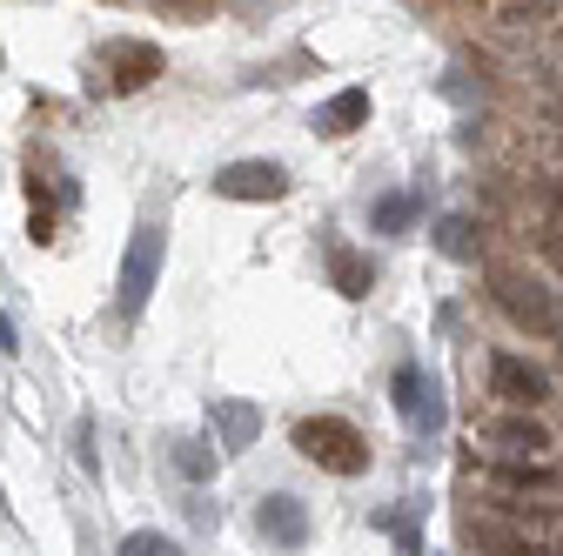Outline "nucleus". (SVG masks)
<instances>
[{
  "instance_id": "1",
  "label": "nucleus",
  "mask_w": 563,
  "mask_h": 556,
  "mask_svg": "<svg viewBox=\"0 0 563 556\" xmlns=\"http://www.w3.org/2000/svg\"><path fill=\"white\" fill-rule=\"evenodd\" d=\"M296 449H302L316 469H329V476H363V469H369L363 430L342 423V415H302V423H296Z\"/></svg>"
},
{
  "instance_id": "2",
  "label": "nucleus",
  "mask_w": 563,
  "mask_h": 556,
  "mask_svg": "<svg viewBox=\"0 0 563 556\" xmlns=\"http://www.w3.org/2000/svg\"><path fill=\"white\" fill-rule=\"evenodd\" d=\"M162 255H168V229H162V222H141V229L128 235V255H121V296H114L128 322L148 309V296H155V282H162Z\"/></svg>"
},
{
  "instance_id": "3",
  "label": "nucleus",
  "mask_w": 563,
  "mask_h": 556,
  "mask_svg": "<svg viewBox=\"0 0 563 556\" xmlns=\"http://www.w3.org/2000/svg\"><path fill=\"white\" fill-rule=\"evenodd\" d=\"M216 194L222 201H282L289 194V168L282 162H229V168H216Z\"/></svg>"
},
{
  "instance_id": "4",
  "label": "nucleus",
  "mask_w": 563,
  "mask_h": 556,
  "mask_svg": "<svg viewBox=\"0 0 563 556\" xmlns=\"http://www.w3.org/2000/svg\"><path fill=\"white\" fill-rule=\"evenodd\" d=\"M255 536L275 543V549H302V543H309V510H302L289 490H275V497L255 503Z\"/></svg>"
},
{
  "instance_id": "5",
  "label": "nucleus",
  "mask_w": 563,
  "mask_h": 556,
  "mask_svg": "<svg viewBox=\"0 0 563 556\" xmlns=\"http://www.w3.org/2000/svg\"><path fill=\"white\" fill-rule=\"evenodd\" d=\"M489 389H497L510 409H537V402L550 396V376L530 369L523 356H489Z\"/></svg>"
},
{
  "instance_id": "6",
  "label": "nucleus",
  "mask_w": 563,
  "mask_h": 556,
  "mask_svg": "<svg viewBox=\"0 0 563 556\" xmlns=\"http://www.w3.org/2000/svg\"><path fill=\"white\" fill-rule=\"evenodd\" d=\"M497 302L510 309V322H517V329H537V335H550V329H556V302H550L537 282H523V275H497Z\"/></svg>"
},
{
  "instance_id": "7",
  "label": "nucleus",
  "mask_w": 563,
  "mask_h": 556,
  "mask_svg": "<svg viewBox=\"0 0 563 556\" xmlns=\"http://www.w3.org/2000/svg\"><path fill=\"white\" fill-rule=\"evenodd\" d=\"M208 423H216L222 449L235 456V449H249V443L262 436V409H255V402H235V396H216V402H208Z\"/></svg>"
},
{
  "instance_id": "8",
  "label": "nucleus",
  "mask_w": 563,
  "mask_h": 556,
  "mask_svg": "<svg viewBox=\"0 0 563 556\" xmlns=\"http://www.w3.org/2000/svg\"><path fill=\"white\" fill-rule=\"evenodd\" d=\"M101 60L114 67V88H121V94L162 75V54H155L148 41H108V47H101Z\"/></svg>"
},
{
  "instance_id": "9",
  "label": "nucleus",
  "mask_w": 563,
  "mask_h": 556,
  "mask_svg": "<svg viewBox=\"0 0 563 556\" xmlns=\"http://www.w3.org/2000/svg\"><path fill=\"white\" fill-rule=\"evenodd\" d=\"M369 121V94L363 88H342V94H329L322 108H316V134H349V127H363Z\"/></svg>"
},
{
  "instance_id": "10",
  "label": "nucleus",
  "mask_w": 563,
  "mask_h": 556,
  "mask_svg": "<svg viewBox=\"0 0 563 556\" xmlns=\"http://www.w3.org/2000/svg\"><path fill=\"white\" fill-rule=\"evenodd\" d=\"M369 222H376V235H402L416 222V194H376L369 201Z\"/></svg>"
},
{
  "instance_id": "11",
  "label": "nucleus",
  "mask_w": 563,
  "mask_h": 556,
  "mask_svg": "<svg viewBox=\"0 0 563 556\" xmlns=\"http://www.w3.org/2000/svg\"><path fill=\"white\" fill-rule=\"evenodd\" d=\"M329 268H335V289H342L349 302H363V296H369V268L349 255L342 242H329Z\"/></svg>"
},
{
  "instance_id": "12",
  "label": "nucleus",
  "mask_w": 563,
  "mask_h": 556,
  "mask_svg": "<svg viewBox=\"0 0 563 556\" xmlns=\"http://www.w3.org/2000/svg\"><path fill=\"white\" fill-rule=\"evenodd\" d=\"M489 436H497L504 449H530V456H537V449H550V436H543V423H530V415H504V423H497V430H489Z\"/></svg>"
},
{
  "instance_id": "13",
  "label": "nucleus",
  "mask_w": 563,
  "mask_h": 556,
  "mask_svg": "<svg viewBox=\"0 0 563 556\" xmlns=\"http://www.w3.org/2000/svg\"><path fill=\"white\" fill-rule=\"evenodd\" d=\"M175 469L188 482H208L216 476V456H208V443H195V436H175Z\"/></svg>"
},
{
  "instance_id": "14",
  "label": "nucleus",
  "mask_w": 563,
  "mask_h": 556,
  "mask_svg": "<svg viewBox=\"0 0 563 556\" xmlns=\"http://www.w3.org/2000/svg\"><path fill=\"white\" fill-rule=\"evenodd\" d=\"M376 523L396 536L402 556H422V530H416V510H376Z\"/></svg>"
},
{
  "instance_id": "15",
  "label": "nucleus",
  "mask_w": 563,
  "mask_h": 556,
  "mask_svg": "<svg viewBox=\"0 0 563 556\" xmlns=\"http://www.w3.org/2000/svg\"><path fill=\"white\" fill-rule=\"evenodd\" d=\"M121 556H181V543L162 536V530H134V536L121 543Z\"/></svg>"
},
{
  "instance_id": "16",
  "label": "nucleus",
  "mask_w": 563,
  "mask_h": 556,
  "mask_svg": "<svg viewBox=\"0 0 563 556\" xmlns=\"http://www.w3.org/2000/svg\"><path fill=\"white\" fill-rule=\"evenodd\" d=\"M437 248H443V255H456V262H470V255H476V242H470V222H456V215H450V222L437 229Z\"/></svg>"
},
{
  "instance_id": "17",
  "label": "nucleus",
  "mask_w": 563,
  "mask_h": 556,
  "mask_svg": "<svg viewBox=\"0 0 563 556\" xmlns=\"http://www.w3.org/2000/svg\"><path fill=\"white\" fill-rule=\"evenodd\" d=\"M75 449H81V469H88V476H101V456H95V430H88V415L75 423Z\"/></svg>"
},
{
  "instance_id": "18",
  "label": "nucleus",
  "mask_w": 563,
  "mask_h": 556,
  "mask_svg": "<svg viewBox=\"0 0 563 556\" xmlns=\"http://www.w3.org/2000/svg\"><path fill=\"white\" fill-rule=\"evenodd\" d=\"M14 349H21V335H14V315L0 309V356H14Z\"/></svg>"
},
{
  "instance_id": "19",
  "label": "nucleus",
  "mask_w": 563,
  "mask_h": 556,
  "mask_svg": "<svg viewBox=\"0 0 563 556\" xmlns=\"http://www.w3.org/2000/svg\"><path fill=\"white\" fill-rule=\"evenodd\" d=\"M0 510H8V497H0Z\"/></svg>"
}]
</instances>
